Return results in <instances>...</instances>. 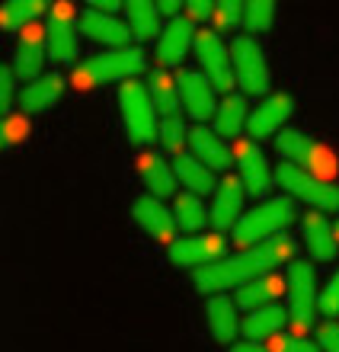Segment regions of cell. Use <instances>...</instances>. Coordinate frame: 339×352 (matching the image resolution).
Instances as JSON below:
<instances>
[{
    "label": "cell",
    "mask_w": 339,
    "mask_h": 352,
    "mask_svg": "<svg viewBox=\"0 0 339 352\" xmlns=\"http://www.w3.org/2000/svg\"><path fill=\"white\" fill-rule=\"evenodd\" d=\"M294 253H298V243H294L292 237H272V241L247 247V250L234 253V256H224V260L211 263V266L195 269L193 282L199 292L221 295V292H228L230 285H247L253 278L272 272L275 266L292 263Z\"/></svg>",
    "instance_id": "cell-1"
},
{
    "label": "cell",
    "mask_w": 339,
    "mask_h": 352,
    "mask_svg": "<svg viewBox=\"0 0 339 352\" xmlns=\"http://www.w3.org/2000/svg\"><path fill=\"white\" fill-rule=\"evenodd\" d=\"M147 96H151V106L157 112V141L160 148L170 151V154H183L186 144V122H183V106H179V93H176V77L164 67L151 71L147 77Z\"/></svg>",
    "instance_id": "cell-2"
},
{
    "label": "cell",
    "mask_w": 339,
    "mask_h": 352,
    "mask_svg": "<svg viewBox=\"0 0 339 352\" xmlns=\"http://www.w3.org/2000/svg\"><path fill=\"white\" fill-rule=\"evenodd\" d=\"M147 71V58L141 48H109L102 55H93L71 71V84L77 90H93L109 80H138V74Z\"/></svg>",
    "instance_id": "cell-3"
},
{
    "label": "cell",
    "mask_w": 339,
    "mask_h": 352,
    "mask_svg": "<svg viewBox=\"0 0 339 352\" xmlns=\"http://www.w3.org/2000/svg\"><path fill=\"white\" fill-rule=\"evenodd\" d=\"M294 202L288 195H272V199H263L259 205H253L250 212L240 214V221L234 224V243L237 247H256V243H266L272 237H282L285 228L294 224Z\"/></svg>",
    "instance_id": "cell-4"
},
{
    "label": "cell",
    "mask_w": 339,
    "mask_h": 352,
    "mask_svg": "<svg viewBox=\"0 0 339 352\" xmlns=\"http://www.w3.org/2000/svg\"><path fill=\"white\" fill-rule=\"evenodd\" d=\"M275 154L285 157L292 167L304 170L307 176L323 179V183L336 179V173H339L336 154L323 148L317 138H311V135H304V131H298V129H282L275 135Z\"/></svg>",
    "instance_id": "cell-5"
},
{
    "label": "cell",
    "mask_w": 339,
    "mask_h": 352,
    "mask_svg": "<svg viewBox=\"0 0 339 352\" xmlns=\"http://www.w3.org/2000/svg\"><path fill=\"white\" fill-rule=\"evenodd\" d=\"M228 52H230V71H234V87H240V96H269L272 71H269L266 52L256 45V38L237 36Z\"/></svg>",
    "instance_id": "cell-6"
},
{
    "label": "cell",
    "mask_w": 339,
    "mask_h": 352,
    "mask_svg": "<svg viewBox=\"0 0 339 352\" xmlns=\"http://www.w3.org/2000/svg\"><path fill=\"white\" fill-rule=\"evenodd\" d=\"M285 295H288V324L294 330H311L314 317H317V272L311 263L292 260L288 263V276H285Z\"/></svg>",
    "instance_id": "cell-7"
},
{
    "label": "cell",
    "mask_w": 339,
    "mask_h": 352,
    "mask_svg": "<svg viewBox=\"0 0 339 352\" xmlns=\"http://www.w3.org/2000/svg\"><path fill=\"white\" fill-rule=\"evenodd\" d=\"M119 109H122V122H125V131L129 138L141 148L154 144L157 141V112L151 106V96H147V87L138 84V80H125L119 87Z\"/></svg>",
    "instance_id": "cell-8"
},
{
    "label": "cell",
    "mask_w": 339,
    "mask_h": 352,
    "mask_svg": "<svg viewBox=\"0 0 339 352\" xmlns=\"http://www.w3.org/2000/svg\"><path fill=\"white\" fill-rule=\"evenodd\" d=\"M275 183L282 186L288 199H301L304 205H311L314 212H339V189L333 183H323L317 176H307L304 170L292 167V164H282L275 170Z\"/></svg>",
    "instance_id": "cell-9"
},
{
    "label": "cell",
    "mask_w": 339,
    "mask_h": 352,
    "mask_svg": "<svg viewBox=\"0 0 339 352\" xmlns=\"http://www.w3.org/2000/svg\"><path fill=\"white\" fill-rule=\"evenodd\" d=\"M193 48H195L199 65H202V74L208 77V84L228 96V93L234 90V71H230V52H228V45H224L221 32H215V29L195 32Z\"/></svg>",
    "instance_id": "cell-10"
},
{
    "label": "cell",
    "mask_w": 339,
    "mask_h": 352,
    "mask_svg": "<svg viewBox=\"0 0 339 352\" xmlns=\"http://www.w3.org/2000/svg\"><path fill=\"white\" fill-rule=\"evenodd\" d=\"M48 26H45V52L52 61L74 65L77 61V10L71 3H52L48 7Z\"/></svg>",
    "instance_id": "cell-11"
},
{
    "label": "cell",
    "mask_w": 339,
    "mask_h": 352,
    "mask_svg": "<svg viewBox=\"0 0 339 352\" xmlns=\"http://www.w3.org/2000/svg\"><path fill=\"white\" fill-rule=\"evenodd\" d=\"M224 253H228V241L221 234H189V237H179L166 247V256L173 266L193 269V272L224 260Z\"/></svg>",
    "instance_id": "cell-12"
},
{
    "label": "cell",
    "mask_w": 339,
    "mask_h": 352,
    "mask_svg": "<svg viewBox=\"0 0 339 352\" xmlns=\"http://www.w3.org/2000/svg\"><path fill=\"white\" fill-rule=\"evenodd\" d=\"M234 160H237V179L240 186H243V192L250 195V199H266L269 189H272L275 183V173L272 167H269L266 154L256 148V141H237V148H234Z\"/></svg>",
    "instance_id": "cell-13"
},
{
    "label": "cell",
    "mask_w": 339,
    "mask_h": 352,
    "mask_svg": "<svg viewBox=\"0 0 339 352\" xmlns=\"http://www.w3.org/2000/svg\"><path fill=\"white\" fill-rule=\"evenodd\" d=\"M176 93H179V106L189 119H195V125H205V122L215 116V106H218V90L208 84V77L202 71H179L176 74Z\"/></svg>",
    "instance_id": "cell-14"
},
{
    "label": "cell",
    "mask_w": 339,
    "mask_h": 352,
    "mask_svg": "<svg viewBox=\"0 0 339 352\" xmlns=\"http://www.w3.org/2000/svg\"><path fill=\"white\" fill-rule=\"evenodd\" d=\"M294 112V96L292 93H269L256 102V109H250L247 119V135L253 138H269L285 129V122L292 119Z\"/></svg>",
    "instance_id": "cell-15"
},
{
    "label": "cell",
    "mask_w": 339,
    "mask_h": 352,
    "mask_svg": "<svg viewBox=\"0 0 339 352\" xmlns=\"http://www.w3.org/2000/svg\"><path fill=\"white\" fill-rule=\"evenodd\" d=\"M215 202L208 208V224L215 228V234L221 231H234V224L240 221L243 214V202H247V192L240 186L237 176H221L218 189H215Z\"/></svg>",
    "instance_id": "cell-16"
},
{
    "label": "cell",
    "mask_w": 339,
    "mask_h": 352,
    "mask_svg": "<svg viewBox=\"0 0 339 352\" xmlns=\"http://www.w3.org/2000/svg\"><path fill=\"white\" fill-rule=\"evenodd\" d=\"M45 29L32 23V26L19 29V42H17V55H13V74L17 80H39L42 67H45Z\"/></svg>",
    "instance_id": "cell-17"
},
{
    "label": "cell",
    "mask_w": 339,
    "mask_h": 352,
    "mask_svg": "<svg viewBox=\"0 0 339 352\" xmlns=\"http://www.w3.org/2000/svg\"><path fill=\"white\" fill-rule=\"evenodd\" d=\"M131 218H135V224L147 237L164 241L166 247L173 243V231H176L173 212H170L160 199H154V195H138L135 202H131Z\"/></svg>",
    "instance_id": "cell-18"
},
{
    "label": "cell",
    "mask_w": 339,
    "mask_h": 352,
    "mask_svg": "<svg viewBox=\"0 0 339 352\" xmlns=\"http://www.w3.org/2000/svg\"><path fill=\"white\" fill-rule=\"evenodd\" d=\"M186 141H189V148H193V157L199 160V164H205L215 176L224 173V170L230 167V160H234L228 141L218 138L215 129H208V125H193L189 135H186Z\"/></svg>",
    "instance_id": "cell-19"
},
{
    "label": "cell",
    "mask_w": 339,
    "mask_h": 352,
    "mask_svg": "<svg viewBox=\"0 0 339 352\" xmlns=\"http://www.w3.org/2000/svg\"><path fill=\"white\" fill-rule=\"evenodd\" d=\"M193 42H195L193 23L186 16L170 19V23L160 29V36H157V61H160V67H164V71L166 67H176L186 55H189Z\"/></svg>",
    "instance_id": "cell-20"
},
{
    "label": "cell",
    "mask_w": 339,
    "mask_h": 352,
    "mask_svg": "<svg viewBox=\"0 0 339 352\" xmlns=\"http://www.w3.org/2000/svg\"><path fill=\"white\" fill-rule=\"evenodd\" d=\"M77 29H80L83 38L100 42V45H109V48H129V38H131L129 26H125L119 16L96 13V10H87V13L77 19Z\"/></svg>",
    "instance_id": "cell-21"
},
{
    "label": "cell",
    "mask_w": 339,
    "mask_h": 352,
    "mask_svg": "<svg viewBox=\"0 0 339 352\" xmlns=\"http://www.w3.org/2000/svg\"><path fill=\"white\" fill-rule=\"evenodd\" d=\"M205 324L218 343H237L240 333V307L228 295H211L205 305Z\"/></svg>",
    "instance_id": "cell-22"
},
{
    "label": "cell",
    "mask_w": 339,
    "mask_h": 352,
    "mask_svg": "<svg viewBox=\"0 0 339 352\" xmlns=\"http://www.w3.org/2000/svg\"><path fill=\"white\" fill-rule=\"evenodd\" d=\"M61 96H65V77L42 74L39 80L26 84L17 93V102H19V109H23V116H36V112L52 109Z\"/></svg>",
    "instance_id": "cell-23"
},
{
    "label": "cell",
    "mask_w": 339,
    "mask_h": 352,
    "mask_svg": "<svg viewBox=\"0 0 339 352\" xmlns=\"http://www.w3.org/2000/svg\"><path fill=\"white\" fill-rule=\"evenodd\" d=\"M301 237H304V247H307V253H311L314 260L330 263L333 256L339 253L336 234H333V224L327 221V214H320V212H307V214H304Z\"/></svg>",
    "instance_id": "cell-24"
},
{
    "label": "cell",
    "mask_w": 339,
    "mask_h": 352,
    "mask_svg": "<svg viewBox=\"0 0 339 352\" xmlns=\"http://www.w3.org/2000/svg\"><path fill=\"white\" fill-rule=\"evenodd\" d=\"M138 173L144 179V186L151 189L147 195H154V199H176V176H173V167L166 164L160 154L154 151H147L138 157Z\"/></svg>",
    "instance_id": "cell-25"
},
{
    "label": "cell",
    "mask_w": 339,
    "mask_h": 352,
    "mask_svg": "<svg viewBox=\"0 0 339 352\" xmlns=\"http://www.w3.org/2000/svg\"><path fill=\"white\" fill-rule=\"evenodd\" d=\"M288 324V311L278 305H266L250 311L243 320H240V333L253 340V343H263V340H272V336L282 333V327Z\"/></svg>",
    "instance_id": "cell-26"
},
{
    "label": "cell",
    "mask_w": 339,
    "mask_h": 352,
    "mask_svg": "<svg viewBox=\"0 0 339 352\" xmlns=\"http://www.w3.org/2000/svg\"><path fill=\"white\" fill-rule=\"evenodd\" d=\"M215 135L218 138H237L240 131L247 129V119H250V106L240 93H228L224 100L215 106Z\"/></svg>",
    "instance_id": "cell-27"
},
{
    "label": "cell",
    "mask_w": 339,
    "mask_h": 352,
    "mask_svg": "<svg viewBox=\"0 0 339 352\" xmlns=\"http://www.w3.org/2000/svg\"><path fill=\"white\" fill-rule=\"evenodd\" d=\"M173 176L186 186V192L199 195V199H202V195H211L215 189H218V176L211 173L205 164H199L193 154H176Z\"/></svg>",
    "instance_id": "cell-28"
},
{
    "label": "cell",
    "mask_w": 339,
    "mask_h": 352,
    "mask_svg": "<svg viewBox=\"0 0 339 352\" xmlns=\"http://www.w3.org/2000/svg\"><path fill=\"white\" fill-rule=\"evenodd\" d=\"M282 292H285V278L275 276V272H266V276H259V278H253V282H247V285H240L234 305L243 307V311H256V307L272 305Z\"/></svg>",
    "instance_id": "cell-29"
},
{
    "label": "cell",
    "mask_w": 339,
    "mask_h": 352,
    "mask_svg": "<svg viewBox=\"0 0 339 352\" xmlns=\"http://www.w3.org/2000/svg\"><path fill=\"white\" fill-rule=\"evenodd\" d=\"M122 10H125V26L135 42H151L154 36H160V13L154 3L129 0V3H122Z\"/></svg>",
    "instance_id": "cell-30"
},
{
    "label": "cell",
    "mask_w": 339,
    "mask_h": 352,
    "mask_svg": "<svg viewBox=\"0 0 339 352\" xmlns=\"http://www.w3.org/2000/svg\"><path fill=\"white\" fill-rule=\"evenodd\" d=\"M48 7L45 0H10L0 3V29H26L39 23V16H45Z\"/></svg>",
    "instance_id": "cell-31"
},
{
    "label": "cell",
    "mask_w": 339,
    "mask_h": 352,
    "mask_svg": "<svg viewBox=\"0 0 339 352\" xmlns=\"http://www.w3.org/2000/svg\"><path fill=\"white\" fill-rule=\"evenodd\" d=\"M173 221L179 231H202L205 224H208V212H205V202L199 199V195L193 192H183L173 199Z\"/></svg>",
    "instance_id": "cell-32"
},
{
    "label": "cell",
    "mask_w": 339,
    "mask_h": 352,
    "mask_svg": "<svg viewBox=\"0 0 339 352\" xmlns=\"http://www.w3.org/2000/svg\"><path fill=\"white\" fill-rule=\"evenodd\" d=\"M272 23H275V3L272 0H250V3H243V26H247L250 36L272 29Z\"/></svg>",
    "instance_id": "cell-33"
},
{
    "label": "cell",
    "mask_w": 339,
    "mask_h": 352,
    "mask_svg": "<svg viewBox=\"0 0 339 352\" xmlns=\"http://www.w3.org/2000/svg\"><path fill=\"white\" fill-rule=\"evenodd\" d=\"M29 141V119L26 116H3L0 119V151L17 148Z\"/></svg>",
    "instance_id": "cell-34"
},
{
    "label": "cell",
    "mask_w": 339,
    "mask_h": 352,
    "mask_svg": "<svg viewBox=\"0 0 339 352\" xmlns=\"http://www.w3.org/2000/svg\"><path fill=\"white\" fill-rule=\"evenodd\" d=\"M211 19L218 23V29L240 26V23H243V3H240V0H221V3H215Z\"/></svg>",
    "instance_id": "cell-35"
},
{
    "label": "cell",
    "mask_w": 339,
    "mask_h": 352,
    "mask_svg": "<svg viewBox=\"0 0 339 352\" xmlns=\"http://www.w3.org/2000/svg\"><path fill=\"white\" fill-rule=\"evenodd\" d=\"M13 102H17V74H13V67L0 65V119L10 116Z\"/></svg>",
    "instance_id": "cell-36"
},
{
    "label": "cell",
    "mask_w": 339,
    "mask_h": 352,
    "mask_svg": "<svg viewBox=\"0 0 339 352\" xmlns=\"http://www.w3.org/2000/svg\"><path fill=\"white\" fill-rule=\"evenodd\" d=\"M269 352H320V346L307 340V336H272Z\"/></svg>",
    "instance_id": "cell-37"
},
{
    "label": "cell",
    "mask_w": 339,
    "mask_h": 352,
    "mask_svg": "<svg viewBox=\"0 0 339 352\" xmlns=\"http://www.w3.org/2000/svg\"><path fill=\"white\" fill-rule=\"evenodd\" d=\"M317 311H320L323 317H339V272H333V278L320 292V298H317Z\"/></svg>",
    "instance_id": "cell-38"
},
{
    "label": "cell",
    "mask_w": 339,
    "mask_h": 352,
    "mask_svg": "<svg viewBox=\"0 0 339 352\" xmlns=\"http://www.w3.org/2000/svg\"><path fill=\"white\" fill-rule=\"evenodd\" d=\"M314 343L320 346V352H339V324L323 320V324L317 327V340H314Z\"/></svg>",
    "instance_id": "cell-39"
},
{
    "label": "cell",
    "mask_w": 339,
    "mask_h": 352,
    "mask_svg": "<svg viewBox=\"0 0 339 352\" xmlns=\"http://www.w3.org/2000/svg\"><path fill=\"white\" fill-rule=\"evenodd\" d=\"M186 10V19L189 23H205V19H211V13H215V3L211 0H189V3H183Z\"/></svg>",
    "instance_id": "cell-40"
},
{
    "label": "cell",
    "mask_w": 339,
    "mask_h": 352,
    "mask_svg": "<svg viewBox=\"0 0 339 352\" xmlns=\"http://www.w3.org/2000/svg\"><path fill=\"white\" fill-rule=\"evenodd\" d=\"M154 7H157V13H160V16L176 19V16H179V10H183V3H179V0H157Z\"/></svg>",
    "instance_id": "cell-41"
},
{
    "label": "cell",
    "mask_w": 339,
    "mask_h": 352,
    "mask_svg": "<svg viewBox=\"0 0 339 352\" xmlns=\"http://www.w3.org/2000/svg\"><path fill=\"white\" fill-rule=\"evenodd\" d=\"M228 352H269L266 343H253V340H240V343H230Z\"/></svg>",
    "instance_id": "cell-42"
},
{
    "label": "cell",
    "mask_w": 339,
    "mask_h": 352,
    "mask_svg": "<svg viewBox=\"0 0 339 352\" xmlns=\"http://www.w3.org/2000/svg\"><path fill=\"white\" fill-rule=\"evenodd\" d=\"M90 10H96V13H109V16H116V10H122V3H116V0H93L90 3Z\"/></svg>",
    "instance_id": "cell-43"
},
{
    "label": "cell",
    "mask_w": 339,
    "mask_h": 352,
    "mask_svg": "<svg viewBox=\"0 0 339 352\" xmlns=\"http://www.w3.org/2000/svg\"><path fill=\"white\" fill-rule=\"evenodd\" d=\"M333 234H336V247H339V221H336V228H333Z\"/></svg>",
    "instance_id": "cell-44"
}]
</instances>
